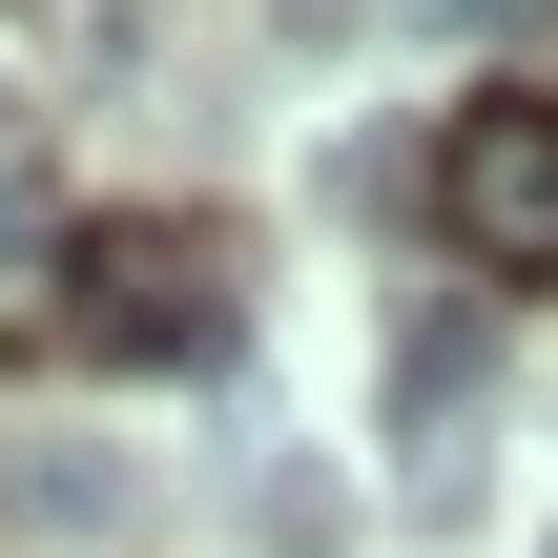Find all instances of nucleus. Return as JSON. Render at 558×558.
I'll use <instances>...</instances> for the list:
<instances>
[{
  "label": "nucleus",
  "instance_id": "obj_1",
  "mask_svg": "<svg viewBox=\"0 0 558 558\" xmlns=\"http://www.w3.org/2000/svg\"><path fill=\"white\" fill-rule=\"evenodd\" d=\"M62 352L207 373V352H228V248H207V228H83V248H62Z\"/></svg>",
  "mask_w": 558,
  "mask_h": 558
},
{
  "label": "nucleus",
  "instance_id": "obj_2",
  "mask_svg": "<svg viewBox=\"0 0 558 558\" xmlns=\"http://www.w3.org/2000/svg\"><path fill=\"white\" fill-rule=\"evenodd\" d=\"M435 228L497 269V290H558V104H456L435 124Z\"/></svg>",
  "mask_w": 558,
  "mask_h": 558
},
{
  "label": "nucleus",
  "instance_id": "obj_3",
  "mask_svg": "<svg viewBox=\"0 0 558 558\" xmlns=\"http://www.w3.org/2000/svg\"><path fill=\"white\" fill-rule=\"evenodd\" d=\"M228 497H248V538H269V558H331V538H352V497H331V476H311L290 435H269V456H248Z\"/></svg>",
  "mask_w": 558,
  "mask_h": 558
},
{
  "label": "nucleus",
  "instance_id": "obj_5",
  "mask_svg": "<svg viewBox=\"0 0 558 558\" xmlns=\"http://www.w3.org/2000/svg\"><path fill=\"white\" fill-rule=\"evenodd\" d=\"M21 186H41V124H21V83H0V207H21Z\"/></svg>",
  "mask_w": 558,
  "mask_h": 558
},
{
  "label": "nucleus",
  "instance_id": "obj_4",
  "mask_svg": "<svg viewBox=\"0 0 558 558\" xmlns=\"http://www.w3.org/2000/svg\"><path fill=\"white\" fill-rule=\"evenodd\" d=\"M21 518H41V538H104V518H124V456H41Z\"/></svg>",
  "mask_w": 558,
  "mask_h": 558
}]
</instances>
